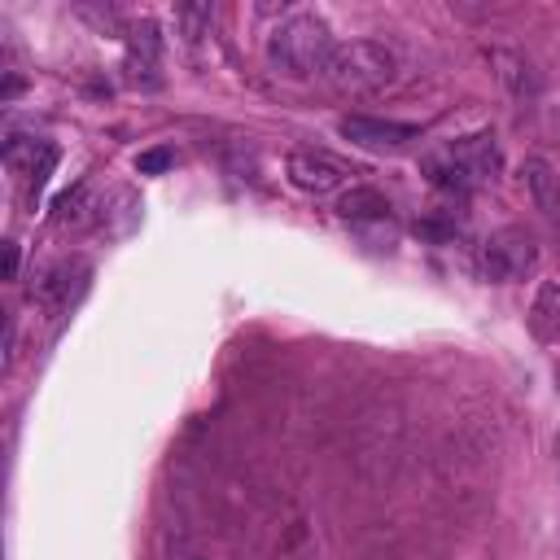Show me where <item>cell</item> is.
Listing matches in <instances>:
<instances>
[{
	"label": "cell",
	"mask_w": 560,
	"mask_h": 560,
	"mask_svg": "<svg viewBox=\"0 0 560 560\" xmlns=\"http://www.w3.org/2000/svg\"><path fill=\"white\" fill-rule=\"evenodd\" d=\"M319 74L341 96H372V92L394 83L398 57L376 39H346V44H332Z\"/></svg>",
	"instance_id": "3957f363"
},
{
	"label": "cell",
	"mask_w": 560,
	"mask_h": 560,
	"mask_svg": "<svg viewBox=\"0 0 560 560\" xmlns=\"http://www.w3.org/2000/svg\"><path fill=\"white\" fill-rule=\"evenodd\" d=\"M521 184H525L529 201L547 214V223L560 232V171L547 166L542 158H525L521 162Z\"/></svg>",
	"instance_id": "52a82bcc"
},
{
	"label": "cell",
	"mask_w": 560,
	"mask_h": 560,
	"mask_svg": "<svg viewBox=\"0 0 560 560\" xmlns=\"http://www.w3.org/2000/svg\"><path fill=\"white\" fill-rule=\"evenodd\" d=\"M337 214L346 223H372V219H385L389 214V201L376 188H350V192H341Z\"/></svg>",
	"instance_id": "30bf717a"
},
{
	"label": "cell",
	"mask_w": 560,
	"mask_h": 560,
	"mask_svg": "<svg viewBox=\"0 0 560 560\" xmlns=\"http://www.w3.org/2000/svg\"><path fill=\"white\" fill-rule=\"evenodd\" d=\"M127 66H131L136 74L158 66V26H153V22L131 26V35H127Z\"/></svg>",
	"instance_id": "7c38bea8"
},
{
	"label": "cell",
	"mask_w": 560,
	"mask_h": 560,
	"mask_svg": "<svg viewBox=\"0 0 560 560\" xmlns=\"http://www.w3.org/2000/svg\"><path fill=\"white\" fill-rule=\"evenodd\" d=\"M556 394H560V363H556Z\"/></svg>",
	"instance_id": "2e32d148"
},
{
	"label": "cell",
	"mask_w": 560,
	"mask_h": 560,
	"mask_svg": "<svg viewBox=\"0 0 560 560\" xmlns=\"http://www.w3.org/2000/svg\"><path fill=\"white\" fill-rule=\"evenodd\" d=\"M175 18L188 26V39H197V35H201V22H210V9H206V4H201V9H179Z\"/></svg>",
	"instance_id": "5bb4252c"
},
{
	"label": "cell",
	"mask_w": 560,
	"mask_h": 560,
	"mask_svg": "<svg viewBox=\"0 0 560 560\" xmlns=\"http://www.w3.org/2000/svg\"><path fill=\"white\" fill-rule=\"evenodd\" d=\"M337 131L359 144V149H372V153H402L411 140H420V127L416 122H394V118H368V114H346L337 122Z\"/></svg>",
	"instance_id": "5b68a950"
},
{
	"label": "cell",
	"mask_w": 560,
	"mask_h": 560,
	"mask_svg": "<svg viewBox=\"0 0 560 560\" xmlns=\"http://www.w3.org/2000/svg\"><path fill=\"white\" fill-rule=\"evenodd\" d=\"M332 52V31L319 13H289L267 35V61L284 79H311Z\"/></svg>",
	"instance_id": "7a4b0ae2"
},
{
	"label": "cell",
	"mask_w": 560,
	"mask_h": 560,
	"mask_svg": "<svg viewBox=\"0 0 560 560\" xmlns=\"http://www.w3.org/2000/svg\"><path fill=\"white\" fill-rule=\"evenodd\" d=\"M4 254H9V280H18V245L9 241V245H4Z\"/></svg>",
	"instance_id": "9a60e30c"
},
{
	"label": "cell",
	"mask_w": 560,
	"mask_h": 560,
	"mask_svg": "<svg viewBox=\"0 0 560 560\" xmlns=\"http://www.w3.org/2000/svg\"><path fill=\"white\" fill-rule=\"evenodd\" d=\"M175 162V153L171 149H149V153H140L136 158V166H140V175H153V171H166Z\"/></svg>",
	"instance_id": "4fadbf2b"
},
{
	"label": "cell",
	"mask_w": 560,
	"mask_h": 560,
	"mask_svg": "<svg viewBox=\"0 0 560 560\" xmlns=\"http://www.w3.org/2000/svg\"><path fill=\"white\" fill-rule=\"evenodd\" d=\"M83 280H88V262H79V258H61V262H52L39 280H35V302L39 306H66L79 289H83Z\"/></svg>",
	"instance_id": "ba28073f"
},
{
	"label": "cell",
	"mask_w": 560,
	"mask_h": 560,
	"mask_svg": "<svg viewBox=\"0 0 560 560\" xmlns=\"http://www.w3.org/2000/svg\"><path fill=\"white\" fill-rule=\"evenodd\" d=\"M477 267L490 284H512V280H525L534 267H538V245L525 228H499L486 236L481 254H477Z\"/></svg>",
	"instance_id": "277c9868"
},
{
	"label": "cell",
	"mask_w": 560,
	"mask_h": 560,
	"mask_svg": "<svg viewBox=\"0 0 560 560\" xmlns=\"http://www.w3.org/2000/svg\"><path fill=\"white\" fill-rule=\"evenodd\" d=\"M284 171H289V179L302 192H315V197L341 188V179H346V166L332 153H319V149H293L289 162H284Z\"/></svg>",
	"instance_id": "8992f818"
},
{
	"label": "cell",
	"mask_w": 560,
	"mask_h": 560,
	"mask_svg": "<svg viewBox=\"0 0 560 560\" xmlns=\"http://www.w3.org/2000/svg\"><path fill=\"white\" fill-rule=\"evenodd\" d=\"M494 66H499V79L508 83V92H512L516 101H525V96L538 92V74L529 70L525 57H516V52H494Z\"/></svg>",
	"instance_id": "8fae6325"
},
{
	"label": "cell",
	"mask_w": 560,
	"mask_h": 560,
	"mask_svg": "<svg viewBox=\"0 0 560 560\" xmlns=\"http://www.w3.org/2000/svg\"><path fill=\"white\" fill-rule=\"evenodd\" d=\"M499 166H503V153H499L494 131H472V136H459V140L424 153V175L442 192H472V188L490 184L499 175Z\"/></svg>",
	"instance_id": "6da1fadb"
},
{
	"label": "cell",
	"mask_w": 560,
	"mask_h": 560,
	"mask_svg": "<svg viewBox=\"0 0 560 560\" xmlns=\"http://www.w3.org/2000/svg\"><path fill=\"white\" fill-rule=\"evenodd\" d=\"M529 332L542 346H560V280H542L529 302Z\"/></svg>",
	"instance_id": "9c48e42d"
}]
</instances>
